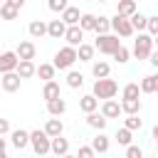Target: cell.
<instances>
[{"label":"cell","instance_id":"cell-1","mask_svg":"<svg viewBox=\"0 0 158 158\" xmlns=\"http://www.w3.org/2000/svg\"><path fill=\"white\" fill-rule=\"evenodd\" d=\"M116 91H118V84H116L114 79L106 77V79H96V81H94V91H91V96L106 101V99H114Z\"/></svg>","mask_w":158,"mask_h":158},{"label":"cell","instance_id":"cell-2","mask_svg":"<svg viewBox=\"0 0 158 158\" xmlns=\"http://www.w3.org/2000/svg\"><path fill=\"white\" fill-rule=\"evenodd\" d=\"M77 62V49L74 47H62L57 54H54V62H52V67L54 69H72V64Z\"/></svg>","mask_w":158,"mask_h":158},{"label":"cell","instance_id":"cell-3","mask_svg":"<svg viewBox=\"0 0 158 158\" xmlns=\"http://www.w3.org/2000/svg\"><path fill=\"white\" fill-rule=\"evenodd\" d=\"M94 49H99L101 54H114L118 47H121V40L116 37V35H99L96 37V42L91 44Z\"/></svg>","mask_w":158,"mask_h":158},{"label":"cell","instance_id":"cell-4","mask_svg":"<svg viewBox=\"0 0 158 158\" xmlns=\"http://www.w3.org/2000/svg\"><path fill=\"white\" fill-rule=\"evenodd\" d=\"M153 52V37L151 35H146V32H141L138 35V40L133 42V57L136 59H148V54Z\"/></svg>","mask_w":158,"mask_h":158},{"label":"cell","instance_id":"cell-5","mask_svg":"<svg viewBox=\"0 0 158 158\" xmlns=\"http://www.w3.org/2000/svg\"><path fill=\"white\" fill-rule=\"evenodd\" d=\"M30 146H32V151L37 153V156H47L49 153V136L44 133V131H30Z\"/></svg>","mask_w":158,"mask_h":158},{"label":"cell","instance_id":"cell-6","mask_svg":"<svg viewBox=\"0 0 158 158\" xmlns=\"http://www.w3.org/2000/svg\"><path fill=\"white\" fill-rule=\"evenodd\" d=\"M111 30L116 32V37H131L133 35V27H131V22H128V17H121V15H114L111 20Z\"/></svg>","mask_w":158,"mask_h":158},{"label":"cell","instance_id":"cell-7","mask_svg":"<svg viewBox=\"0 0 158 158\" xmlns=\"http://www.w3.org/2000/svg\"><path fill=\"white\" fill-rule=\"evenodd\" d=\"M15 54H17V59H20V62H32V59H35V54H37V47H35V42L22 40V42L17 44V49H15Z\"/></svg>","mask_w":158,"mask_h":158},{"label":"cell","instance_id":"cell-8","mask_svg":"<svg viewBox=\"0 0 158 158\" xmlns=\"http://www.w3.org/2000/svg\"><path fill=\"white\" fill-rule=\"evenodd\" d=\"M62 40H67V47H74V49H77V47L84 42V32H81L77 25H72V27L64 30V37H62Z\"/></svg>","mask_w":158,"mask_h":158},{"label":"cell","instance_id":"cell-9","mask_svg":"<svg viewBox=\"0 0 158 158\" xmlns=\"http://www.w3.org/2000/svg\"><path fill=\"white\" fill-rule=\"evenodd\" d=\"M20 84H22V79L15 74V72H7V74H0V86L7 91V94H12V91H17L20 89Z\"/></svg>","mask_w":158,"mask_h":158},{"label":"cell","instance_id":"cell-10","mask_svg":"<svg viewBox=\"0 0 158 158\" xmlns=\"http://www.w3.org/2000/svg\"><path fill=\"white\" fill-rule=\"evenodd\" d=\"M10 141H12V146H15L17 151H22V148L30 146V131H25V128H15V131H10Z\"/></svg>","mask_w":158,"mask_h":158},{"label":"cell","instance_id":"cell-11","mask_svg":"<svg viewBox=\"0 0 158 158\" xmlns=\"http://www.w3.org/2000/svg\"><path fill=\"white\" fill-rule=\"evenodd\" d=\"M49 153H54L57 158H62L64 153H69V141L64 136H54L49 138Z\"/></svg>","mask_w":158,"mask_h":158},{"label":"cell","instance_id":"cell-12","mask_svg":"<svg viewBox=\"0 0 158 158\" xmlns=\"http://www.w3.org/2000/svg\"><path fill=\"white\" fill-rule=\"evenodd\" d=\"M17 54L15 52H2L0 54V74H7V72H15V67H17Z\"/></svg>","mask_w":158,"mask_h":158},{"label":"cell","instance_id":"cell-13","mask_svg":"<svg viewBox=\"0 0 158 158\" xmlns=\"http://www.w3.org/2000/svg\"><path fill=\"white\" fill-rule=\"evenodd\" d=\"M101 116L109 121V118H118L121 116V106H118V101H114V99H106L104 104H101Z\"/></svg>","mask_w":158,"mask_h":158},{"label":"cell","instance_id":"cell-14","mask_svg":"<svg viewBox=\"0 0 158 158\" xmlns=\"http://www.w3.org/2000/svg\"><path fill=\"white\" fill-rule=\"evenodd\" d=\"M133 12H138L136 0H116V15H121V17H131Z\"/></svg>","mask_w":158,"mask_h":158},{"label":"cell","instance_id":"cell-15","mask_svg":"<svg viewBox=\"0 0 158 158\" xmlns=\"http://www.w3.org/2000/svg\"><path fill=\"white\" fill-rule=\"evenodd\" d=\"M118 106H121V114H126V116H138L141 114V99H123Z\"/></svg>","mask_w":158,"mask_h":158},{"label":"cell","instance_id":"cell-16","mask_svg":"<svg viewBox=\"0 0 158 158\" xmlns=\"http://www.w3.org/2000/svg\"><path fill=\"white\" fill-rule=\"evenodd\" d=\"M138 89H141V94H156V91H158V77H156V74L143 77L141 84H138Z\"/></svg>","mask_w":158,"mask_h":158},{"label":"cell","instance_id":"cell-17","mask_svg":"<svg viewBox=\"0 0 158 158\" xmlns=\"http://www.w3.org/2000/svg\"><path fill=\"white\" fill-rule=\"evenodd\" d=\"M109 146H111V143H109V136H104V131H99V133L91 138V151H94V153H106Z\"/></svg>","mask_w":158,"mask_h":158},{"label":"cell","instance_id":"cell-18","mask_svg":"<svg viewBox=\"0 0 158 158\" xmlns=\"http://www.w3.org/2000/svg\"><path fill=\"white\" fill-rule=\"evenodd\" d=\"M64 30H67V25H64L62 20H52V22H47V35H49L52 40H62V37H64Z\"/></svg>","mask_w":158,"mask_h":158},{"label":"cell","instance_id":"cell-19","mask_svg":"<svg viewBox=\"0 0 158 158\" xmlns=\"http://www.w3.org/2000/svg\"><path fill=\"white\" fill-rule=\"evenodd\" d=\"M42 131H44L49 138H54V136H62V131H64V123H62V121L54 116V118H49V121L44 123V128H42Z\"/></svg>","mask_w":158,"mask_h":158},{"label":"cell","instance_id":"cell-20","mask_svg":"<svg viewBox=\"0 0 158 158\" xmlns=\"http://www.w3.org/2000/svg\"><path fill=\"white\" fill-rule=\"evenodd\" d=\"M79 17H81V12H79V7H74V5H69V7L62 12V22H64L67 27L77 25V22H79Z\"/></svg>","mask_w":158,"mask_h":158},{"label":"cell","instance_id":"cell-21","mask_svg":"<svg viewBox=\"0 0 158 158\" xmlns=\"http://www.w3.org/2000/svg\"><path fill=\"white\" fill-rule=\"evenodd\" d=\"M27 32H30L32 40H40V37L47 35V22H42V20H32L30 27H27Z\"/></svg>","mask_w":158,"mask_h":158},{"label":"cell","instance_id":"cell-22","mask_svg":"<svg viewBox=\"0 0 158 158\" xmlns=\"http://www.w3.org/2000/svg\"><path fill=\"white\" fill-rule=\"evenodd\" d=\"M59 84L52 79V81H44V89H42V99L44 101H52V99H59Z\"/></svg>","mask_w":158,"mask_h":158},{"label":"cell","instance_id":"cell-23","mask_svg":"<svg viewBox=\"0 0 158 158\" xmlns=\"http://www.w3.org/2000/svg\"><path fill=\"white\" fill-rule=\"evenodd\" d=\"M47 111H49V116H62L64 111H67V101L59 96V99H52V101H47Z\"/></svg>","mask_w":158,"mask_h":158},{"label":"cell","instance_id":"cell-24","mask_svg":"<svg viewBox=\"0 0 158 158\" xmlns=\"http://www.w3.org/2000/svg\"><path fill=\"white\" fill-rule=\"evenodd\" d=\"M15 74H17L20 79H30V77H35V62H17Z\"/></svg>","mask_w":158,"mask_h":158},{"label":"cell","instance_id":"cell-25","mask_svg":"<svg viewBox=\"0 0 158 158\" xmlns=\"http://www.w3.org/2000/svg\"><path fill=\"white\" fill-rule=\"evenodd\" d=\"M94 25H96V15H91V12H81L77 27H79L81 32H89V30H94Z\"/></svg>","mask_w":158,"mask_h":158},{"label":"cell","instance_id":"cell-26","mask_svg":"<svg viewBox=\"0 0 158 158\" xmlns=\"http://www.w3.org/2000/svg\"><path fill=\"white\" fill-rule=\"evenodd\" d=\"M79 109H81L84 114H91V111H96V109H99V99H94L91 94H86V96H81V99H79Z\"/></svg>","mask_w":158,"mask_h":158},{"label":"cell","instance_id":"cell-27","mask_svg":"<svg viewBox=\"0 0 158 158\" xmlns=\"http://www.w3.org/2000/svg\"><path fill=\"white\" fill-rule=\"evenodd\" d=\"M86 123L91 126V128H96V131H104L106 128V118L101 116V114H96V111H91V114H86Z\"/></svg>","mask_w":158,"mask_h":158},{"label":"cell","instance_id":"cell-28","mask_svg":"<svg viewBox=\"0 0 158 158\" xmlns=\"http://www.w3.org/2000/svg\"><path fill=\"white\" fill-rule=\"evenodd\" d=\"M94 52H96V49H94L91 44H84V42H81V44L77 47V59H79V62H91V59H94Z\"/></svg>","mask_w":158,"mask_h":158},{"label":"cell","instance_id":"cell-29","mask_svg":"<svg viewBox=\"0 0 158 158\" xmlns=\"http://www.w3.org/2000/svg\"><path fill=\"white\" fill-rule=\"evenodd\" d=\"M109 72H111L109 62H101V59H99V62H94V64H91V74H94L96 79H106V77H109Z\"/></svg>","mask_w":158,"mask_h":158},{"label":"cell","instance_id":"cell-30","mask_svg":"<svg viewBox=\"0 0 158 158\" xmlns=\"http://www.w3.org/2000/svg\"><path fill=\"white\" fill-rule=\"evenodd\" d=\"M54 72H57V69H54L52 64H40V67H35V74H37L40 79H44V81H52V79H54Z\"/></svg>","mask_w":158,"mask_h":158},{"label":"cell","instance_id":"cell-31","mask_svg":"<svg viewBox=\"0 0 158 158\" xmlns=\"http://www.w3.org/2000/svg\"><path fill=\"white\" fill-rule=\"evenodd\" d=\"M146 17H148V15H143V12H133V15L128 17V22H131L133 32H136V30H138V32H141V30H146Z\"/></svg>","mask_w":158,"mask_h":158},{"label":"cell","instance_id":"cell-32","mask_svg":"<svg viewBox=\"0 0 158 158\" xmlns=\"http://www.w3.org/2000/svg\"><path fill=\"white\" fill-rule=\"evenodd\" d=\"M109 30H111V22H109V17L99 15V17H96V25H94V32H96V35H109Z\"/></svg>","mask_w":158,"mask_h":158},{"label":"cell","instance_id":"cell-33","mask_svg":"<svg viewBox=\"0 0 158 158\" xmlns=\"http://www.w3.org/2000/svg\"><path fill=\"white\" fill-rule=\"evenodd\" d=\"M81 84H84V77H81L79 72H72V69H69V72H67V86H69V89H79Z\"/></svg>","mask_w":158,"mask_h":158},{"label":"cell","instance_id":"cell-34","mask_svg":"<svg viewBox=\"0 0 158 158\" xmlns=\"http://www.w3.org/2000/svg\"><path fill=\"white\" fill-rule=\"evenodd\" d=\"M17 15H20V10H15L12 5H7V2L0 5V17H2V20H15Z\"/></svg>","mask_w":158,"mask_h":158},{"label":"cell","instance_id":"cell-35","mask_svg":"<svg viewBox=\"0 0 158 158\" xmlns=\"http://www.w3.org/2000/svg\"><path fill=\"white\" fill-rule=\"evenodd\" d=\"M138 94H141V89H138L136 81H131V84L123 86V99H138Z\"/></svg>","mask_w":158,"mask_h":158},{"label":"cell","instance_id":"cell-36","mask_svg":"<svg viewBox=\"0 0 158 158\" xmlns=\"http://www.w3.org/2000/svg\"><path fill=\"white\" fill-rule=\"evenodd\" d=\"M141 126H143V121H141L138 116H126V121H123V128H128L131 133H133V131H138Z\"/></svg>","mask_w":158,"mask_h":158},{"label":"cell","instance_id":"cell-37","mask_svg":"<svg viewBox=\"0 0 158 158\" xmlns=\"http://www.w3.org/2000/svg\"><path fill=\"white\" fill-rule=\"evenodd\" d=\"M146 35H151V37H156L158 35V17L156 15H151V17H146Z\"/></svg>","mask_w":158,"mask_h":158},{"label":"cell","instance_id":"cell-38","mask_svg":"<svg viewBox=\"0 0 158 158\" xmlns=\"http://www.w3.org/2000/svg\"><path fill=\"white\" fill-rule=\"evenodd\" d=\"M111 57H114V59H116L118 64H126V62H128V57H131V52H128V49H126V47L121 44V47H118V49H116V52H114Z\"/></svg>","mask_w":158,"mask_h":158},{"label":"cell","instance_id":"cell-39","mask_svg":"<svg viewBox=\"0 0 158 158\" xmlns=\"http://www.w3.org/2000/svg\"><path fill=\"white\" fill-rule=\"evenodd\" d=\"M116 141H118V146H131V131L128 128H118L116 131Z\"/></svg>","mask_w":158,"mask_h":158},{"label":"cell","instance_id":"cell-40","mask_svg":"<svg viewBox=\"0 0 158 158\" xmlns=\"http://www.w3.org/2000/svg\"><path fill=\"white\" fill-rule=\"evenodd\" d=\"M47 7H49L52 12H64V10L69 7V2H67V0H47Z\"/></svg>","mask_w":158,"mask_h":158},{"label":"cell","instance_id":"cell-41","mask_svg":"<svg viewBox=\"0 0 158 158\" xmlns=\"http://www.w3.org/2000/svg\"><path fill=\"white\" fill-rule=\"evenodd\" d=\"M126 158H143V151H141V146H126Z\"/></svg>","mask_w":158,"mask_h":158},{"label":"cell","instance_id":"cell-42","mask_svg":"<svg viewBox=\"0 0 158 158\" xmlns=\"http://www.w3.org/2000/svg\"><path fill=\"white\" fill-rule=\"evenodd\" d=\"M77 158H96V153L91 151V146H79V151H77Z\"/></svg>","mask_w":158,"mask_h":158},{"label":"cell","instance_id":"cell-43","mask_svg":"<svg viewBox=\"0 0 158 158\" xmlns=\"http://www.w3.org/2000/svg\"><path fill=\"white\" fill-rule=\"evenodd\" d=\"M12 128H10V121L7 118H0V136H5V133H10Z\"/></svg>","mask_w":158,"mask_h":158},{"label":"cell","instance_id":"cell-44","mask_svg":"<svg viewBox=\"0 0 158 158\" xmlns=\"http://www.w3.org/2000/svg\"><path fill=\"white\" fill-rule=\"evenodd\" d=\"M5 2H7V5H12L15 10H20V7L25 5V0H5Z\"/></svg>","mask_w":158,"mask_h":158},{"label":"cell","instance_id":"cell-45","mask_svg":"<svg viewBox=\"0 0 158 158\" xmlns=\"http://www.w3.org/2000/svg\"><path fill=\"white\" fill-rule=\"evenodd\" d=\"M5 148H7V141H5V138H2V136H0V156H2V153H5Z\"/></svg>","mask_w":158,"mask_h":158},{"label":"cell","instance_id":"cell-46","mask_svg":"<svg viewBox=\"0 0 158 158\" xmlns=\"http://www.w3.org/2000/svg\"><path fill=\"white\" fill-rule=\"evenodd\" d=\"M62 158H77V156H72V153H64V156H62Z\"/></svg>","mask_w":158,"mask_h":158},{"label":"cell","instance_id":"cell-47","mask_svg":"<svg viewBox=\"0 0 158 158\" xmlns=\"http://www.w3.org/2000/svg\"><path fill=\"white\" fill-rule=\"evenodd\" d=\"M0 158H7V153H2V156H0Z\"/></svg>","mask_w":158,"mask_h":158},{"label":"cell","instance_id":"cell-48","mask_svg":"<svg viewBox=\"0 0 158 158\" xmlns=\"http://www.w3.org/2000/svg\"><path fill=\"white\" fill-rule=\"evenodd\" d=\"M143 158H146V156H143ZM148 158H156V156H148Z\"/></svg>","mask_w":158,"mask_h":158},{"label":"cell","instance_id":"cell-49","mask_svg":"<svg viewBox=\"0 0 158 158\" xmlns=\"http://www.w3.org/2000/svg\"><path fill=\"white\" fill-rule=\"evenodd\" d=\"M99 2H106V0H99Z\"/></svg>","mask_w":158,"mask_h":158},{"label":"cell","instance_id":"cell-50","mask_svg":"<svg viewBox=\"0 0 158 158\" xmlns=\"http://www.w3.org/2000/svg\"><path fill=\"white\" fill-rule=\"evenodd\" d=\"M2 2H5V0H0V5H2Z\"/></svg>","mask_w":158,"mask_h":158}]
</instances>
